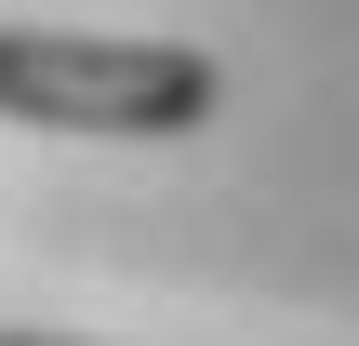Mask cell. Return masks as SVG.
<instances>
[{
    "mask_svg": "<svg viewBox=\"0 0 359 346\" xmlns=\"http://www.w3.org/2000/svg\"><path fill=\"white\" fill-rule=\"evenodd\" d=\"M226 107V67L200 40H120V27H27L0 13V120L13 133H200Z\"/></svg>",
    "mask_w": 359,
    "mask_h": 346,
    "instance_id": "1",
    "label": "cell"
},
{
    "mask_svg": "<svg viewBox=\"0 0 359 346\" xmlns=\"http://www.w3.org/2000/svg\"><path fill=\"white\" fill-rule=\"evenodd\" d=\"M0 346H107V333H0Z\"/></svg>",
    "mask_w": 359,
    "mask_h": 346,
    "instance_id": "2",
    "label": "cell"
}]
</instances>
